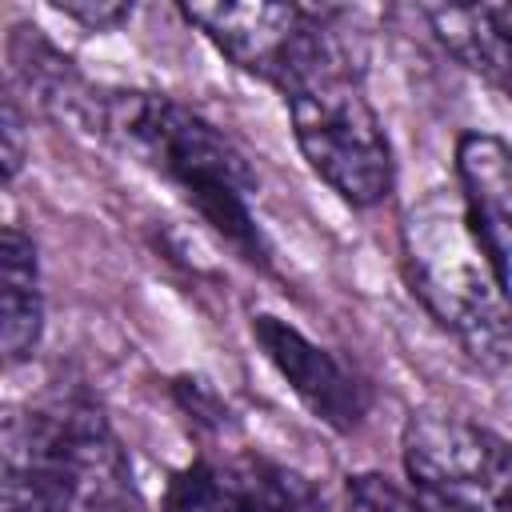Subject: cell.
I'll return each instance as SVG.
<instances>
[{"instance_id":"5bb4252c","label":"cell","mask_w":512,"mask_h":512,"mask_svg":"<svg viewBox=\"0 0 512 512\" xmlns=\"http://www.w3.org/2000/svg\"><path fill=\"white\" fill-rule=\"evenodd\" d=\"M160 512H244V508L224 464L192 460L168 480Z\"/></svg>"},{"instance_id":"e0dca14e","label":"cell","mask_w":512,"mask_h":512,"mask_svg":"<svg viewBox=\"0 0 512 512\" xmlns=\"http://www.w3.org/2000/svg\"><path fill=\"white\" fill-rule=\"evenodd\" d=\"M24 164V120L16 108V96H4V180H12Z\"/></svg>"},{"instance_id":"52a82bcc","label":"cell","mask_w":512,"mask_h":512,"mask_svg":"<svg viewBox=\"0 0 512 512\" xmlns=\"http://www.w3.org/2000/svg\"><path fill=\"white\" fill-rule=\"evenodd\" d=\"M252 336L316 420H324L336 432H352L364 420L368 392L328 348L312 344L300 328L268 312L252 316Z\"/></svg>"},{"instance_id":"6da1fadb","label":"cell","mask_w":512,"mask_h":512,"mask_svg":"<svg viewBox=\"0 0 512 512\" xmlns=\"http://www.w3.org/2000/svg\"><path fill=\"white\" fill-rule=\"evenodd\" d=\"M80 116L92 132L164 176L240 260L256 268L272 264L252 212L256 176L216 124L164 92H88Z\"/></svg>"},{"instance_id":"8fae6325","label":"cell","mask_w":512,"mask_h":512,"mask_svg":"<svg viewBox=\"0 0 512 512\" xmlns=\"http://www.w3.org/2000/svg\"><path fill=\"white\" fill-rule=\"evenodd\" d=\"M0 344L4 360L24 364L44 328V300H40V268H36V244L8 224L0 240Z\"/></svg>"},{"instance_id":"ba28073f","label":"cell","mask_w":512,"mask_h":512,"mask_svg":"<svg viewBox=\"0 0 512 512\" xmlns=\"http://www.w3.org/2000/svg\"><path fill=\"white\" fill-rule=\"evenodd\" d=\"M456 176L468 224L512 300V144L492 132L460 136Z\"/></svg>"},{"instance_id":"7c38bea8","label":"cell","mask_w":512,"mask_h":512,"mask_svg":"<svg viewBox=\"0 0 512 512\" xmlns=\"http://www.w3.org/2000/svg\"><path fill=\"white\" fill-rule=\"evenodd\" d=\"M224 468L244 512H320V492L312 480L268 456H232Z\"/></svg>"},{"instance_id":"3957f363","label":"cell","mask_w":512,"mask_h":512,"mask_svg":"<svg viewBox=\"0 0 512 512\" xmlns=\"http://www.w3.org/2000/svg\"><path fill=\"white\" fill-rule=\"evenodd\" d=\"M180 16L196 24L236 68L276 84L284 96L340 72H356L352 44L336 8L300 4H184Z\"/></svg>"},{"instance_id":"5b68a950","label":"cell","mask_w":512,"mask_h":512,"mask_svg":"<svg viewBox=\"0 0 512 512\" xmlns=\"http://www.w3.org/2000/svg\"><path fill=\"white\" fill-rule=\"evenodd\" d=\"M404 472L440 512H512V440L464 416L416 412L400 432Z\"/></svg>"},{"instance_id":"9a60e30c","label":"cell","mask_w":512,"mask_h":512,"mask_svg":"<svg viewBox=\"0 0 512 512\" xmlns=\"http://www.w3.org/2000/svg\"><path fill=\"white\" fill-rule=\"evenodd\" d=\"M344 500H348V512H428L424 500H416L412 492H404L400 484H392L380 472L348 476Z\"/></svg>"},{"instance_id":"7a4b0ae2","label":"cell","mask_w":512,"mask_h":512,"mask_svg":"<svg viewBox=\"0 0 512 512\" xmlns=\"http://www.w3.org/2000/svg\"><path fill=\"white\" fill-rule=\"evenodd\" d=\"M404 268L420 304L476 364L512 372V300L480 248L460 196L436 188L408 208Z\"/></svg>"},{"instance_id":"277c9868","label":"cell","mask_w":512,"mask_h":512,"mask_svg":"<svg viewBox=\"0 0 512 512\" xmlns=\"http://www.w3.org/2000/svg\"><path fill=\"white\" fill-rule=\"evenodd\" d=\"M292 132L312 172L352 208L388 200L396 184L392 144L364 100L360 72L324 76L288 96Z\"/></svg>"},{"instance_id":"30bf717a","label":"cell","mask_w":512,"mask_h":512,"mask_svg":"<svg viewBox=\"0 0 512 512\" xmlns=\"http://www.w3.org/2000/svg\"><path fill=\"white\" fill-rule=\"evenodd\" d=\"M424 16L448 56L512 96V4H440Z\"/></svg>"},{"instance_id":"8992f818","label":"cell","mask_w":512,"mask_h":512,"mask_svg":"<svg viewBox=\"0 0 512 512\" xmlns=\"http://www.w3.org/2000/svg\"><path fill=\"white\" fill-rule=\"evenodd\" d=\"M60 460L72 476L76 500L92 512H144V496L136 488L132 460L104 412L84 396H60L48 404Z\"/></svg>"},{"instance_id":"4fadbf2b","label":"cell","mask_w":512,"mask_h":512,"mask_svg":"<svg viewBox=\"0 0 512 512\" xmlns=\"http://www.w3.org/2000/svg\"><path fill=\"white\" fill-rule=\"evenodd\" d=\"M8 56H12V68L16 76L24 80V88L40 100V104H64V108H84V88L72 72V60L60 56L44 36L40 28H12V40H8Z\"/></svg>"},{"instance_id":"2e32d148","label":"cell","mask_w":512,"mask_h":512,"mask_svg":"<svg viewBox=\"0 0 512 512\" xmlns=\"http://www.w3.org/2000/svg\"><path fill=\"white\" fill-rule=\"evenodd\" d=\"M56 12H64L68 20H80L92 32H108L116 24H124L132 16V4H116V0H64L56 4Z\"/></svg>"},{"instance_id":"9c48e42d","label":"cell","mask_w":512,"mask_h":512,"mask_svg":"<svg viewBox=\"0 0 512 512\" xmlns=\"http://www.w3.org/2000/svg\"><path fill=\"white\" fill-rule=\"evenodd\" d=\"M4 512H68L76 504L72 476L60 460L48 408L4 416Z\"/></svg>"}]
</instances>
